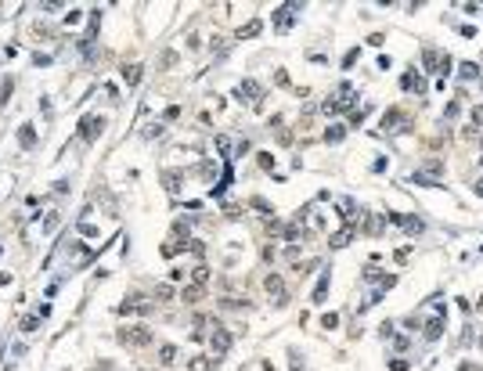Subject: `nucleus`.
Here are the masks:
<instances>
[{"instance_id":"f257e3e1","label":"nucleus","mask_w":483,"mask_h":371,"mask_svg":"<svg viewBox=\"0 0 483 371\" xmlns=\"http://www.w3.org/2000/svg\"><path fill=\"white\" fill-rule=\"evenodd\" d=\"M119 343H123V346H148V343H152V328H144V324L119 328Z\"/></svg>"},{"instance_id":"f03ea898","label":"nucleus","mask_w":483,"mask_h":371,"mask_svg":"<svg viewBox=\"0 0 483 371\" xmlns=\"http://www.w3.org/2000/svg\"><path fill=\"white\" fill-rule=\"evenodd\" d=\"M235 98L238 101H249L252 108H260V98H263V87L256 83V80H242L238 83V90H235Z\"/></svg>"},{"instance_id":"7ed1b4c3","label":"nucleus","mask_w":483,"mask_h":371,"mask_svg":"<svg viewBox=\"0 0 483 371\" xmlns=\"http://www.w3.org/2000/svg\"><path fill=\"white\" fill-rule=\"evenodd\" d=\"M444 328H447V321H444V306H433V317L426 321V343H436V339L444 335Z\"/></svg>"},{"instance_id":"20e7f679","label":"nucleus","mask_w":483,"mask_h":371,"mask_svg":"<svg viewBox=\"0 0 483 371\" xmlns=\"http://www.w3.org/2000/svg\"><path fill=\"white\" fill-rule=\"evenodd\" d=\"M299 11H303L299 4H281V7L274 11V29H278V33H285V29H289V25L299 18Z\"/></svg>"},{"instance_id":"39448f33","label":"nucleus","mask_w":483,"mask_h":371,"mask_svg":"<svg viewBox=\"0 0 483 371\" xmlns=\"http://www.w3.org/2000/svg\"><path fill=\"white\" fill-rule=\"evenodd\" d=\"M209 324H213V361H220L224 353H228V346H231V335L224 332V324H220V321L209 317Z\"/></svg>"},{"instance_id":"423d86ee","label":"nucleus","mask_w":483,"mask_h":371,"mask_svg":"<svg viewBox=\"0 0 483 371\" xmlns=\"http://www.w3.org/2000/svg\"><path fill=\"white\" fill-rule=\"evenodd\" d=\"M101 130H105L101 116H83V123H80V137H83V141H98Z\"/></svg>"},{"instance_id":"0eeeda50","label":"nucleus","mask_w":483,"mask_h":371,"mask_svg":"<svg viewBox=\"0 0 483 371\" xmlns=\"http://www.w3.org/2000/svg\"><path fill=\"white\" fill-rule=\"evenodd\" d=\"M152 310V303H144L141 296H130L126 303H119V314H148Z\"/></svg>"},{"instance_id":"6e6552de","label":"nucleus","mask_w":483,"mask_h":371,"mask_svg":"<svg viewBox=\"0 0 483 371\" xmlns=\"http://www.w3.org/2000/svg\"><path fill=\"white\" fill-rule=\"evenodd\" d=\"M263 285H267L270 296H274V303L285 306V285H281V277H278V274H267V281H263Z\"/></svg>"},{"instance_id":"1a4fd4ad","label":"nucleus","mask_w":483,"mask_h":371,"mask_svg":"<svg viewBox=\"0 0 483 371\" xmlns=\"http://www.w3.org/2000/svg\"><path fill=\"white\" fill-rule=\"evenodd\" d=\"M354 235H357V227H354V224H346V227H343V231H336V235H332L328 242L336 245V249H343V245H350V242H354Z\"/></svg>"},{"instance_id":"9d476101","label":"nucleus","mask_w":483,"mask_h":371,"mask_svg":"<svg viewBox=\"0 0 483 371\" xmlns=\"http://www.w3.org/2000/svg\"><path fill=\"white\" fill-rule=\"evenodd\" d=\"M400 87L404 90H415V94H426V80H422L418 72H407L404 80H400Z\"/></svg>"},{"instance_id":"9b49d317","label":"nucleus","mask_w":483,"mask_h":371,"mask_svg":"<svg viewBox=\"0 0 483 371\" xmlns=\"http://www.w3.org/2000/svg\"><path fill=\"white\" fill-rule=\"evenodd\" d=\"M422 65H426V72H440V51L426 47V51H422Z\"/></svg>"},{"instance_id":"f8f14e48","label":"nucleus","mask_w":483,"mask_h":371,"mask_svg":"<svg viewBox=\"0 0 483 371\" xmlns=\"http://www.w3.org/2000/svg\"><path fill=\"white\" fill-rule=\"evenodd\" d=\"M458 80H462V83L480 80V65H476V61H462V65H458Z\"/></svg>"},{"instance_id":"ddd939ff","label":"nucleus","mask_w":483,"mask_h":371,"mask_svg":"<svg viewBox=\"0 0 483 371\" xmlns=\"http://www.w3.org/2000/svg\"><path fill=\"white\" fill-rule=\"evenodd\" d=\"M411 184H422V188H436L440 180H436L433 173H426V169H415V173H411Z\"/></svg>"},{"instance_id":"4468645a","label":"nucleus","mask_w":483,"mask_h":371,"mask_svg":"<svg viewBox=\"0 0 483 371\" xmlns=\"http://www.w3.org/2000/svg\"><path fill=\"white\" fill-rule=\"evenodd\" d=\"M328 285H332V277H328V274H321V277H318V285H314V303H325Z\"/></svg>"},{"instance_id":"2eb2a0df","label":"nucleus","mask_w":483,"mask_h":371,"mask_svg":"<svg viewBox=\"0 0 483 371\" xmlns=\"http://www.w3.org/2000/svg\"><path fill=\"white\" fill-rule=\"evenodd\" d=\"M206 281H209V267L206 263H199L191 270V285H199V288H206Z\"/></svg>"},{"instance_id":"dca6fc26","label":"nucleus","mask_w":483,"mask_h":371,"mask_svg":"<svg viewBox=\"0 0 483 371\" xmlns=\"http://www.w3.org/2000/svg\"><path fill=\"white\" fill-rule=\"evenodd\" d=\"M213 364H217L213 357H191V361H188V371H209Z\"/></svg>"},{"instance_id":"f3484780","label":"nucleus","mask_w":483,"mask_h":371,"mask_svg":"<svg viewBox=\"0 0 483 371\" xmlns=\"http://www.w3.org/2000/svg\"><path fill=\"white\" fill-rule=\"evenodd\" d=\"M18 141H22V148H33V144H36V130L29 126V123H25L22 130H18Z\"/></svg>"},{"instance_id":"a211bd4d","label":"nucleus","mask_w":483,"mask_h":371,"mask_svg":"<svg viewBox=\"0 0 483 371\" xmlns=\"http://www.w3.org/2000/svg\"><path fill=\"white\" fill-rule=\"evenodd\" d=\"M260 29H263V22H260V18H252L245 29H238V40H249V36H256V33H260Z\"/></svg>"},{"instance_id":"6ab92c4d","label":"nucleus","mask_w":483,"mask_h":371,"mask_svg":"<svg viewBox=\"0 0 483 371\" xmlns=\"http://www.w3.org/2000/svg\"><path fill=\"white\" fill-rule=\"evenodd\" d=\"M123 80H126V87H133L141 80V65H123Z\"/></svg>"},{"instance_id":"aec40b11","label":"nucleus","mask_w":483,"mask_h":371,"mask_svg":"<svg viewBox=\"0 0 483 371\" xmlns=\"http://www.w3.org/2000/svg\"><path fill=\"white\" fill-rule=\"evenodd\" d=\"M180 299H184V303H199L202 299V288L199 285H188L184 292H180Z\"/></svg>"},{"instance_id":"412c9836","label":"nucleus","mask_w":483,"mask_h":371,"mask_svg":"<svg viewBox=\"0 0 483 371\" xmlns=\"http://www.w3.org/2000/svg\"><path fill=\"white\" fill-rule=\"evenodd\" d=\"M393 123H404V116H400V108H389V112L382 116V126H386V130H393Z\"/></svg>"},{"instance_id":"4be33fe9","label":"nucleus","mask_w":483,"mask_h":371,"mask_svg":"<svg viewBox=\"0 0 483 371\" xmlns=\"http://www.w3.org/2000/svg\"><path fill=\"white\" fill-rule=\"evenodd\" d=\"M98 22H101V11H90V29H98ZM90 40H94V33L83 36V51H90Z\"/></svg>"},{"instance_id":"5701e85b","label":"nucleus","mask_w":483,"mask_h":371,"mask_svg":"<svg viewBox=\"0 0 483 371\" xmlns=\"http://www.w3.org/2000/svg\"><path fill=\"white\" fill-rule=\"evenodd\" d=\"M343 137H346V130H343V126H328V130H325V141H328V144H339Z\"/></svg>"},{"instance_id":"b1692460","label":"nucleus","mask_w":483,"mask_h":371,"mask_svg":"<svg viewBox=\"0 0 483 371\" xmlns=\"http://www.w3.org/2000/svg\"><path fill=\"white\" fill-rule=\"evenodd\" d=\"M177 361V346H159V364H173Z\"/></svg>"},{"instance_id":"393cba45","label":"nucleus","mask_w":483,"mask_h":371,"mask_svg":"<svg viewBox=\"0 0 483 371\" xmlns=\"http://www.w3.org/2000/svg\"><path fill=\"white\" fill-rule=\"evenodd\" d=\"M364 231H368V235H379V231H382V216H379V213H371V216H368V224H364Z\"/></svg>"},{"instance_id":"a878e982","label":"nucleus","mask_w":483,"mask_h":371,"mask_svg":"<svg viewBox=\"0 0 483 371\" xmlns=\"http://www.w3.org/2000/svg\"><path fill=\"white\" fill-rule=\"evenodd\" d=\"M162 180H166V191H177V188H180V173H177V169L162 173Z\"/></svg>"},{"instance_id":"bb28decb","label":"nucleus","mask_w":483,"mask_h":371,"mask_svg":"<svg viewBox=\"0 0 483 371\" xmlns=\"http://www.w3.org/2000/svg\"><path fill=\"white\" fill-rule=\"evenodd\" d=\"M217 151H224V155L231 159V137L228 133H217Z\"/></svg>"},{"instance_id":"cd10ccee","label":"nucleus","mask_w":483,"mask_h":371,"mask_svg":"<svg viewBox=\"0 0 483 371\" xmlns=\"http://www.w3.org/2000/svg\"><path fill=\"white\" fill-rule=\"evenodd\" d=\"M180 249H184V242H170V245H162V256H177Z\"/></svg>"},{"instance_id":"c85d7f7f","label":"nucleus","mask_w":483,"mask_h":371,"mask_svg":"<svg viewBox=\"0 0 483 371\" xmlns=\"http://www.w3.org/2000/svg\"><path fill=\"white\" fill-rule=\"evenodd\" d=\"M7 98H11V80L0 83V105H7Z\"/></svg>"},{"instance_id":"c756f323","label":"nucleus","mask_w":483,"mask_h":371,"mask_svg":"<svg viewBox=\"0 0 483 371\" xmlns=\"http://www.w3.org/2000/svg\"><path fill=\"white\" fill-rule=\"evenodd\" d=\"M40 328V317H25L22 321V332H36Z\"/></svg>"},{"instance_id":"7c9ffc66","label":"nucleus","mask_w":483,"mask_h":371,"mask_svg":"<svg viewBox=\"0 0 483 371\" xmlns=\"http://www.w3.org/2000/svg\"><path fill=\"white\" fill-rule=\"evenodd\" d=\"M336 324H339V314H325L321 317V328H336Z\"/></svg>"},{"instance_id":"2f4dec72","label":"nucleus","mask_w":483,"mask_h":371,"mask_svg":"<svg viewBox=\"0 0 483 371\" xmlns=\"http://www.w3.org/2000/svg\"><path fill=\"white\" fill-rule=\"evenodd\" d=\"M249 206H252V209H260V213H267V216H270V213H274V209H270V206L263 202V198H252V202H249Z\"/></svg>"},{"instance_id":"473e14b6","label":"nucleus","mask_w":483,"mask_h":371,"mask_svg":"<svg viewBox=\"0 0 483 371\" xmlns=\"http://www.w3.org/2000/svg\"><path fill=\"white\" fill-rule=\"evenodd\" d=\"M260 166L263 169H274V155H270V151H260Z\"/></svg>"},{"instance_id":"72a5a7b5","label":"nucleus","mask_w":483,"mask_h":371,"mask_svg":"<svg viewBox=\"0 0 483 371\" xmlns=\"http://www.w3.org/2000/svg\"><path fill=\"white\" fill-rule=\"evenodd\" d=\"M155 296H159V299H173V288H170V285H159Z\"/></svg>"},{"instance_id":"f704fd0d","label":"nucleus","mask_w":483,"mask_h":371,"mask_svg":"<svg viewBox=\"0 0 483 371\" xmlns=\"http://www.w3.org/2000/svg\"><path fill=\"white\" fill-rule=\"evenodd\" d=\"M357 58H361V51H346V58H343V69H350Z\"/></svg>"},{"instance_id":"c9c22d12","label":"nucleus","mask_w":483,"mask_h":371,"mask_svg":"<svg viewBox=\"0 0 483 371\" xmlns=\"http://www.w3.org/2000/svg\"><path fill=\"white\" fill-rule=\"evenodd\" d=\"M411 368V361H389V371H407Z\"/></svg>"},{"instance_id":"e433bc0d","label":"nucleus","mask_w":483,"mask_h":371,"mask_svg":"<svg viewBox=\"0 0 483 371\" xmlns=\"http://www.w3.org/2000/svg\"><path fill=\"white\" fill-rule=\"evenodd\" d=\"M455 116H458V101H451V105L444 108V119H455Z\"/></svg>"},{"instance_id":"4c0bfd02","label":"nucleus","mask_w":483,"mask_h":371,"mask_svg":"<svg viewBox=\"0 0 483 371\" xmlns=\"http://www.w3.org/2000/svg\"><path fill=\"white\" fill-rule=\"evenodd\" d=\"M473 123H483V105H476V108H473Z\"/></svg>"},{"instance_id":"58836bf2","label":"nucleus","mask_w":483,"mask_h":371,"mask_svg":"<svg viewBox=\"0 0 483 371\" xmlns=\"http://www.w3.org/2000/svg\"><path fill=\"white\" fill-rule=\"evenodd\" d=\"M462 371H480V368H473V364H462Z\"/></svg>"},{"instance_id":"ea45409f","label":"nucleus","mask_w":483,"mask_h":371,"mask_svg":"<svg viewBox=\"0 0 483 371\" xmlns=\"http://www.w3.org/2000/svg\"><path fill=\"white\" fill-rule=\"evenodd\" d=\"M260 371H274V368H270V364H267V361H263V364H260Z\"/></svg>"},{"instance_id":"a19ab883","label":"nucleus","mask_w":483,"mask_h":371,"mask_svg":"<svg viewBox=\"0 0 483 371\" xmlns=\"http://www.w3.org/2000/svg\"><path fill=\"white\" fill-rule=\"evenodd\" d=\"M476 195H483V180H480V184H476Z\"/></svg>"}]
</instances>
